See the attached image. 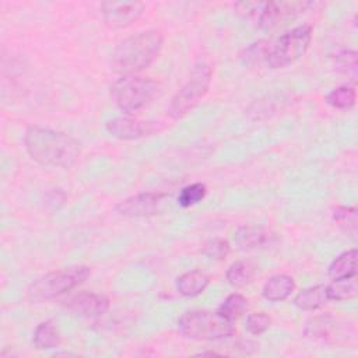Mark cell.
Wrapping results in <instances>:
<instances>
[{"instance_id": "603a6c76", "label": "cell", "mask_w": 358, "mask_h": 358, "mask_svg": "<svg viewBox=\"0 0 358 358\" xmlns=\"http://www.w3.org/2000/svg\"><path fill=\"white\" fill-rule=\"evenodd\" d=\"M333 324L334 322L330 315L315 316L308 320L305 327V336L315 340H324L329 337Z\"/></svg>"}, {"instance_id": "ffe728a7", "label": "cell", "mask_w": 358, "mask_h": 358, "mask_svg": "<svg viewBox=\"0 0 358 358\" xmlns=\"http://www.w3.org/2000/svg\"><path fill=\"white\" fill-rule=\"evenodd\" d=\"M327 289V298L329 301H347L357 296L358 287L355 277L344 278V280H336L331 284L326 285Z\"/></svg>"}, {"instance_id": "484cf974", "label": "cell", "mask_w": 358, "mask_h": 358, "mask_svg": "<svg viewBox=\"0 0 358 358\" xmlns=\"http://www.w3.org/2000/svg\"><path fill=\"white\" fill-rule=\"evenodd\" d=\"M270 53V46L266 41H257L250 43L242 53V60L245 64H259L267 60Z\"/></svg>"}, {"instance_id": "8fae6325", "label": "cell", "mask_w": 358, "mask_h": 358, "mask_svg": "<svg viewBox=\"0 0 358 358\" xmlns=\"http://www.w3.org/2000/svg\"><path fill=\"white\" fill-rule=\"evenodd\" d=\"M108 133L119 140H137L155 131L154 122L133 119L129 116H116L105 124Z\"/></svg>"}, {"instance_id": "ac0fdd59", "label": "cell", "mask_w": 358, "mask_h": 358, "mask_svg": "<svg viewBox=\"0 0 358 358\" xmlns=\"http://www.w3.org/2000/svg\"><path fill=\"white\" fill-rule=\"evenodd\" d=\"M34 345L38 350H52L60 344V333L53 320L39 323L34 331Z\"/></svg>"}, {"instance_id": "f546056e", "label": "cell", "mask_w": 358, "mask_h": 358, "mask_svg": "<svg viewBox=\"0 0 358 358\" xmlns=\"http://www.w3.org/2000/svg\"><path fill=\"white\" fill-rule=\"evenodd\" d=\"M197 355H201V357L210 355V357H213V355H220V354H218V352H214V351H204V352H199Z\"/></svg>"}, {"instance_id": "2e32d148", "label": "cell", "mask_w": 358, "mask_h": 358, "mask_svg": "<svg viewBox=\"0 0 358 358\" xmlns=\"http://www.w3.org/2000/svg\"><path fill=\"white\" fill-rule=\"evenodd\" d=\"M329 277L336 280H344L355 277L357 274V249H350L337 256L329 266Z\"/></svg>"}, {"instance_id": "f1b7e54d", "label": "cell", "mask_w": 358, "mask_h": 358, "mask_svg": "<svg viewBox=\"0 0 358 358\" xmlns=\"http://www.w3.org/2000/svg\"><path fill=\"white\" fill-rule=\"evenodd\" d=\"M271 324V317L264 312H255L248 315L245 322V329L250 334H262L264 333Z\"/></svg>"}, {"instance_id": "277c9868", "label": "cell", "mask_w": 358, "mask_h": 358, "mask_svg": "<svg viewBox=\"0 0 358 358\" xmlns=\"http://www.w3.org/2000/svg\"><path fill=\"white\" fill-rule=\"evenodd\" d=\"M161 87L150 77L122 76L110 85V101L123 113H134L158 96Z\"/></svg>"}, {"instance_id": "83f0119b", "label": "cell", "mask_w": 358, "mask_h": 358, "mask_svg": "<svg viewBox=\"0 0 358 358\" xmlns=\"http://www.w3.org/2000/svg\"><path fill=\"white\" fill-rule=\"evenodd\" d=\"M357 52L355 50H343L336 56V67L351 77L355 81L357 77Z\"/></svg>"}, {"instance_id": "30bf717a", "label": "cell", "mask_w": 358, "mask_h": 358, "mask_svg": "<svg viewBox=\"0 0 358 358\" xmlns=\"http://www.w3.org/2000/svg\"><path fill=\"white\" fill-rule=\"evenodd\" d=\"M144 8L145 4L141 1H103L101 4L103 21L112 29L131 25L141 17Z\"/></svg>"}, {"instance_id": "5b68a950", "label": "cell", "mask_w": 358, "mask_h": 358, "mask_svg": "<svg viewBox=\"0 0 358 358\" xmlns=\"http://www.w3.org/2000/svg\"><path fill=\"white\" fill-rule=\"evenodd\" d=\"M178 330L187 338L214 341L232 336L235 326L218 310H189L179 317Z\"/></svg>"}, {"instance_id": "7a4b0ae2", "label": "cell", "mask_w": 358, "mask_h": 358, "mask_svg": "<svg viewBox=\"0 0 358 358\" xmlns=\"http://www.w3.org/2000/svg\"><path fill=\"white\" fill-rule=\"evenodd\" d=\"M164 35L158 29H147L123 39L113 50L110 67L122 76L136 74L147 69L159 55Z\"/></svg>"}, {"instance_id": "d4e9b609", "label": "cell", "mask_w": 358, "mask_h": 358, "mask_svg": "<svg viewBox=\"0 0 358 358\" xmlns=\"http://www.w3.org/2000/svg\"><path fill=\"white\" fill-rule=\"evenodd\" d=\"M207 194V187L204 183L201 182H196V183H190L187 186H185L179 196H178V204L183 208L192 207L197 203H200Z\"/></svg>"}, {"instance_id": "ba28073f", "label": "cell", "mask_w": 358, "mask_h": 358, "mask_svg": "<svg viewBox=\"0 0 358 358\" xmlns=\"http://www.w3.org/2000/svg\"><path fill=\"white\" fill-rule=\"evenodd\" d=\"M312 3H285V1H241L235 8L245 18L252 20L259 28L268 29L280 20L289 17L295 11H303Z\"/></svg>"}, {"instance_id": "7402d4cb", "label": "cell", "mask_w": 358, "mask_h": 358, "mask_svg": "<svg viewBox=\"0 0 358 358\" xmlns=\"http://www.w3.org/2000/svg\"><path fill=\"white\" fill-rule=\"evenodd\" d=\"M355 98H357L355 88L343 85L331 90L326 95V102L336 109H350L354 106Z\"/></svg>"}, {"instance_id": "9a60e30c", "label": "cell", "mask_w": 358, "mask_h": 358, "mask_svg": "<svg viewBox=\"0 0 358 358\" xmlns=\"http://www.w3.org/2000/svg\"><path fill=\"white\" fill-rule=\"evenodd\" d=\"M295 291V281L291 275L275 274L263 285V296L271 302L285 301Z\"/></svg>"}, {"instance_id": "4fadbf2b", "label": "cell", "mask_w": 358, "mask_h": 358, "mask_svg": "<svg viewBox=\"0 0 358 358\" xmlns=\"http://www.w3.org/2000/svg\"><path fill=\"white\" fill-rule=\"evenodd\" d=\"M275 235L271 231L257 225H242L234 234V242L242 250L264 248L273 243Z\"/></svg>"}, {"instance_id": "9c48e42d", "label": "cell", "mask_w": 358, "mask_h": 358, "mask_svg": "<svg viewBox=\"0 0 358 358\" xmlns=\"http://www.w3.org/2000/svg\"><path fill=\"white\" fill-rule=\"evenodd\" d=\"M169 201L166 193L157 192H143L134 196H130L115 206L117 214L130 218H143L162 214Z\"/></svg>"}, {"instance_id": "8992f818", "label": "cell", "mask_w": 358, "mask_h": 358, "mask_svg": "<svg viewBox=\"0 0 358 358\" xmlns=\"http://www.w3.org/2000/svg\"><path fill=\"white\" fill-rule=\"evenodd\" d=\"M211 67L203 62L197 63L190 71L187 81L172 96L168 106L169 117L178 120L186 116L207 94L211 84Z\"/></svg>"}, {"instance_id": "5bb4252c", "label": "cell", "mask_w": 358, "mask_h": 358, "mask_svg": "<svg viewBox=\"0 0 358 358\" xmlns=\"http://www.w3.org/2000/svg\"><path fill=\"white\" fill-rule=\"evenodd\" d=\"M210 284V277L203 270L186 271L176 278V291L185 298H193L200 295Z\"/></svg>"}, {"instance_id": "cb8c5ba5", "label": "cell", "mask_w": 358, "mask_h": 358, "mask_svg": "<svg viewBox=\"0 0 358 358\" xmlns=\"http://www.w3.org/2000/svg\"><path fill=\"white\" fill-rule=\"evenodd\" d=\"M334 222L348 235L355 238L357 235V210L354 207L338 206L333 210Z\"/></svg>"}, {"instance_id": "3957f363", "label": "cell", "mask_w": 358, "mask_h": 358, "mask_svg": "<svg viewBox=\"0 0 358 358\" xmlns=\"http://www.w3.org/2000/svg\"><path fill=\"white\" fill-rule=\"evenodd\" d=\"M90 275L88 266H71L50 271L28 285L27 299L35 303L55 299L85 282Z\"/></svg>"}, {"instance_id": "6da1fadb", "label": "cell", "mask_w": 358, "mask_h": 358, "mask_svg": "<svg viewBox=\"0 0 358 358\" xmlns=\"http://www.w3.org/2000/svg\"><path fill=\"white\" fill-rule=\"evenodd\" d=\"M24 143L29 157L45 166L70 168L81 154L80 143L74 137L49 127H28Z\"/></svg>"}, {"instance_id": "44dd1931", "label": "cell", "mask_w": 358, "mask_h": 358, "mask_svg": "<svg viewBox=\"0 0 358 358\" xmlns=\"http://www.w3.org/2000/svg\"><path fill=\"white\" fill-rule=\"evenodd\" d=\"M246 309H248V299L242 294L234 292V294L228 295L225 298V301L220 305L218 312L222 316H225L227 319L234 322V320L239 319L245 313Z\"/></svg>"}, {"instance_id": "d6986e66", "label": "cell", "mask_w": 358, "mask_h": 358, "mask_svg": "<svg viewBox=\"0 0 358 358\" xmlns=\"http://www.w3.org/2000/svg\"><path fill=\"white\" fill-rule=\"evenodd\" d=\"M255 271H256V266L250 260H238L228 267L225 277L229 285L235 288H241L252 281Z\"/></svg>"}, {"instance_id": "52a82bcc", "label": "cell", "mask_w": 358, "mask_h": 358, "mask_svg": "<svg viewBox=\"0 0 358 358\" xmlns=\"http://www.w3.org/2000/svg\"><path fill=\"white\" fill-rule=\"evenodd\" d=\"M310 25L303 24L289 29L278 38L273 48H270V53L266 60L267 66L270 69H281L288 64H292L306 53L310 45Z\"/></svg>"}, {"instance_id": "e0dca14e", "label": "cell", "mask_w": 358, "mask_h": 358, "mask_svg": "<svg viewBox=\"0 0 358 358\" xmlns=\"http://www.w3.org/2000/svg\"><path fill=\"white\" fill-rule=\"evenodd\" d=\"M327 301L329 298L326 285L320 284L305 288L301 292H298L296 296L294 298V305L301 310H315L322 308Z\"/></svg>"}, {"instance_id": "4316f807", "label": "cell", "mask_w": 358, "mask_h": 358, "mask_svg": "<svg viewBox=\"0 0 358 358\" xmlns=\"http://www.w3.org/2000/svg\"><path fill=\"white\" fill-rule=\"evenodd\" d=\"M231 250V246H229V242L227 239H222V238H213V239H208L204 245H203V249L201 252L210 257V259H215V260H222L228 256Z\"/></svg>"}, {"instance_id": "7c38bea8", "label": "cell", "mask_w": 358, "mask_h": 358, "mask_svg": "<svg viewBox=\"0 0 358 358\" xmlns=\"http://www.w3.org/2000/svg\"><path fill=\"white\" fill-rule=\"evenodd\" d=\"M64 308L83 316H101L109 309V299L102 294L80 292L64 301Z\"/></svg>"}]
</instances>
